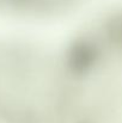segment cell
<instances>
[{"instance_id":"obj_1","label":"cell","mask_w":122,"mask_h":123,"mask_svg":"<svg viewBox=\"0 0 122 123\" xmlns=\"http://www.w3.org/2000/svg\"><path fill=\"white\" fill-rule=\"evenodd\" d=\"M60 54L70 123H122V5L93 18Z\"/></svg>"},{"instance_id":"obj_3","label":"cell","mask_w":122,"mask_h":123,"mask_svg":"<svg viewBox=\"0 0 122 123\" xmlns=\"http://www.w3.org/2000/svg\"><path fill=\"white\" fill-rule=\"evenodd\" d=\"M80 0H0L7 12L32 18L53 17L74 7Z\"/></svg>"},{"instance_id":"obj_2","label":"cell","mask_w":122,"mask_h":123,"mask_svg":"<svg viewBox=\"0 0 122 123\" xmlns=\"http://www.w3.org/2000/svg\"><path fill=\"white\" fill-rule=\"evenodd\" d=\"M0 123H70L60 53L0 36Z\"/></svg>"}]
</instances>
